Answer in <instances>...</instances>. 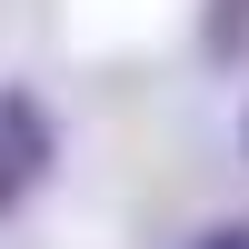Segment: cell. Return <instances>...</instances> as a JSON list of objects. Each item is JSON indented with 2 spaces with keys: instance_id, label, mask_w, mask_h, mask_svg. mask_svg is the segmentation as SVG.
Masks as SVG:
<instances>
[{
  "instance_id": "cell-1",
  "label": "cell",
  "mask_w": 249,
  "mask_h": 249,
  "mask_svg": "<svg viewBox=\"0 0 249 249\" xmlns=\"http://www.w3.org/2000/svg\"><path fill=\"white\" fill-rule=\"evenodd\" d=\"M60 170V120L30 80H0V219H20Z\"/></svg>"
},
{
  "instance_id": "cell-2",
  "label": "cell",
  "mask_w": 249,
  "mask_h": 249,
  "mask_svg": "<svg viewBox=\"0 0 249 249\" xmlns=\"http://www.w3.org/2000/svg\"><path fill=\"white\" fill-rule=\"evenodd\" d=\"M199 60L210 70H249V0H199Z\"/></svg>"
},
{
  "instance_id": "cell-3",
  "label": "cell",
  "mask_w": 249,
  "mask_h": 249,
  "mask_svg": "<svg viewBox=\"0 0 249 249\" xmlns=\"http://www.w3.org/2000/svg\"><path fill=\"white\" fill-rule=\"evenodd\" d=\"M190 249H249V219H230V230H210V239H190Z\"/></svg>"
},
{
  "instance_id": "cell-4",
  "label": "cell",
  "mask_w": 249,
  "mask_h": 249,
  "mask_svg": "<svg viewBox=\"0 0 249 249\" xmlns=\"http://www.w3.org/2000/svg\"><path fill=\"white\" fill-rule=\"evenodd\" d=\"M239 150H249V120H239Z\"/></svg>"
}]
</instances>
